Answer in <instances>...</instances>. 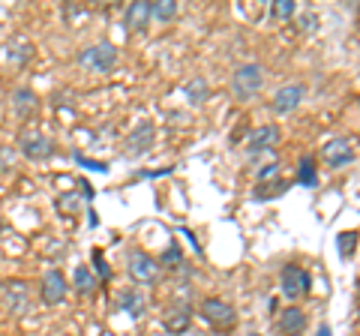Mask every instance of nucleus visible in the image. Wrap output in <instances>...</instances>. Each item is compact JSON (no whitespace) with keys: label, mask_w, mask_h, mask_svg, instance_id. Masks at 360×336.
Returning a JSON list of instances; mask_svg holds the SVG:
<instances>
[{"label":"nucleus","mask_w":360,"mask_h":336,"mask_svg":"<svg viewBox=\"0 0 360 336\" xmlns=\"http://www.w3.org/2000/svg\"><path fill=\"white\" fill-rule=\"evenodd\" d=\"M264 87V66L262 63H240L238 70H234L231 75V93L234 99H240V103H246V99H252L262 93Z\"/></svg>","instance_id":"1"},{"label":"nucleus","mask_w":360,"mask_h":336,"mask_svg":"<svg viewBox=\"0 0 360 336\" xmlns=\"http://www.w3.org/2000/svg\"><path fill=\"white\" fill-rule=\"evenodd\" d=\"M15 148L21 156H27L30 162H45V160H51L54 156V141L45 136V132L39 127H25L18 132V141H15Z\"/></svg>","instance_id":"2"},{"label":"nucleus","mask_w":360,"mask_h":336,"mask_svg":"<svg viewBox=\"0 0 360 336\" xmlns=\"http://www.w3.org/2000/svg\"><path fill=\"white\" fill-rule=\"evenodd\" d=\"M78 63H82L84 70H90V72H96V75H105V72H111L117 66V49L111 46L108 39L94 42V46L78 51Z\"/></svg>","instance_id":"3"},{"label":"nucleus","mask_w":360,"mask_h":336,"mask_svg":"<svg viewBox=\"0 0 360 336\" xmlns=\"http://www.w3.org/2000/svg\"><path fill=\"white\" fill-rule=\"evenodd\" d=\"M160 261L153 259V255H148L144 250H132L127 255V273L132 283H139V285H153L156 279H160Z\"/></svg>","instance_id":"4"},{"label":"nucleus","mask_w":360,"mask_h":336,"mask_svg":"<svg viewBox=\"0 0 360 336\" xmlns=\"http://www.w3.org/2000/svg\"><path fill=\"white\" fill-rule=\"evenodd\" d=\"M309 285H312V276H309L307 267L291 261V264H285L283 271H279V288H283L285 300H300L309 291Z\"/></svg>","instance_id":"5"},{"label":"nucleus","mask_w":360,"mask_h":336,"mask_svg":"<svg viewBox=\"0 0 360 336\" xmlns=\"http://www.w3.org/2000/svg\"><path fill=\"white\" fill-rule=\"evenodd\" d=\"M198 312L207 324H213V328H219V330H231L234 324H238V309L219 297H205L198 304Z\"/></svg>","instance_id":"6"},{"label":"nucleus","mask_w":360,"mask_h":336,"mask_svg":"<svg viewBox=\"0 0 360 336\" xmlns=\"http://www.w3.org/2000/svg\"><path fill=\"white\" fill-rule=\"evenodd\" d=\"M66 295H70V283H66V276L60 271H45L42 279H39V300L45 306H60Z\"/></svg>","instance_id":"7"},{"label":"nucleus","mask_w":360,"mask_h":336,"mask_svg":"<svg viewBox=\"0 0 360 336\" xmlns=\"http://www.w3.org/2000/svg\"><path fill=\"white\" fill-rule=\"evenodd\" d=\"M321 160H324V165H330V168H342L348 162H354V141L348 136H336L330 141H324Z\"/></svg>","instance_id":"8"},{"label":"nucleus","mask_w":360,"mask_h":336,"mask_svg":"<svg viewBox=\"0 0 360 336\" xmlns=\"http://www.w3.org/2000/svg\"><path fill=\"white\" fill-rule=\"evenodd\" d=\"M0 300H4V309L18 316V312H25L27 304H30V285L25 279H13V283H4L0 288Z\"/></svg>","instance_id":"9"},{"label":"nucleus","mask_w":360,"mask_h":336,"mask_svg":"<svg viewBox=\"0 0 360 336\" xmlns=\"http://www.w3.org/2000/svg\"><path fill=\"white\" fill-rule=\"evenodd\" d=\"M153 141H156V127L150 120H141L127 136V144H123V148H127V156H144V153H150Z\"/></svg>","instance_id":"10"},{"label":"nucleus","mask_w":360,"mask_h":336,"mask_svg":"<svg viewBox=\"0 0 360 336\" xmlns=\"http://www.w3.org/2000/svg\"><path fill=\"white\" fill-rule=\"evenodd\" d=\"M303 99H307V87L303 84H283L274 93V99H270V108H274L276 115H288V111H295Z\"/></svg>","instance_id":"11"},{"label":"nucleus","mask_w":360,"mask_h":336,"mask_svg":"<svg viewBox=\"0 0 360 336\" xmlns=\"http://www.w3.org/2000/svg\"><path fill=\"white\" fill-rule=\"evenodd\" d=\"M279 144V127L274 123H262V127H255L250 132V138H246V150L250 153H264V150H274Z\"/></svg>","instance_id":"12"},{"label":"nucleus","mask_w":360,"mask_h":336,"mask_svg":"<svg viewBox=\"0 0 360 336\" xmlns=\"http://www.w3.org/2000/svg\"><path fill=\"white\" fill-rule=\"evenodd\" d=\"M9 105H13V115L21 117V120H27L37 115V108H39V99H37V91H30V87H15L13 96H9Z\"/></svg>","instance_id":"13"},{"label":"nucleus","mask_w":360,"mask_h":336,"mask_svg":"<svg viewBox=\"0 0 360 336\" xmlns=\"http://www.w3.org/2000/svg\"><path fill=\"white\" fill-rule=\"evenodd\" d=\"M189 324H193V309H189L186 304H180V306H172L162 316V328L172 333V336H180V333H186L189 330Z\"/></svg>","instance_id":"14"},{"label":"nucleus","mask_w":360,"mask_h":336,"mask_svg":"<svg viewBox=\"0 0 360 336\" xmlns=\"http://www.w3.org/2000/svg\"><path fill=\"white\" fill-rule=\"evenodd\" d=\"M117 309L129 318H141L144 309H148V300H144V295L139 288H123L117 295Z\"/></svg>","instance_id":"15"},{"label":"nucleus","mask_w":360,"mask_h":336,"mask_svg":"<svg viewBox=\"0 0 360 336\" xmlns=\"http://www.w3.org/2000/svg\"><path fill=\"white\" fill-rule=\"evenodd\" d=\"M150 21V4L148 0H139V4H129L127 13H123V27H127L129 33H141L144 27H148Z\"/></svg>","instance_id":"16"},{"label":"nucleus","mask_w":360,"mask_h":336,"mask_svg":"<svg viewBox=\"0 0 360 336\" xmlns=\"http://www.w3.org/2000/svg\"><path fill=\"white\" fill-rule=\"evenodd\" d=\"M303 324H307L303 309L300 306H288V309H283V316L276 318V330H279V336H297L303 330Z\"/></svg>","instance_id":"17"},{"label":"nucleus","mask_w":360,"mask_h":336,"mask_svg":"<svg viewBox=\"0 0 360 336\" xmlns=\"http://www.w3.org/2000/svg\"><path fill=\"white\" fill-rule=\"evenodd\" d=\"M184 93H186V99H189V105H201L207 99V93H210V84H207V78L205 75H193L189 82L184 84Z\"/></svg>","instance_id":"18"},{"label":"nucleus","mask_w":360,"mask_h":336,"mask_svg":"<svg viewBox=\"0 0 360 336\" xmlns=\"http://www.w3.org/2000/svg\"><path fill=\"white\" fill-rule=\"evenodd\" d=\"M96 283H99V279L94 276V271H90L87 264H78V267H75V273H72V285H75V291H78L82 297L94 295V291H96Z\"/></svg>","instance_id":"19"},{"label":"nucleus","mask_w":360,"mask_h":336,"mask_svg":"<svg viewBox=\"0 0 360 336\" xmlns=\"http://www.w3.org/2000/svg\"><path fill=\"white\" fill-rule=\"evenodd\" d=\"M297 183L300 186H319V172H315V156H300V162H297Z\"/></svg>","instance_id":"20"},{"label":"nucleus","mask_w":360,"mask_h":336,"mask_svg":"<svg viewBox=\"0 0 360 336\" xmlns=\"http://www.w3.org/2000/svg\"><path fill=\"white\" fill-rule=\"evenodd\" d=\"M33 51H37V49H33V42H27V39H13V42H9V60H13L15 66H25L30 58H33Z\"/></svg>","instance_id":"21"},{"label":"nucleus","mask_w":360,"mask_h":336,"mask_svg":"<svg viewBox=\"0 0 360 336\" xmlns=\"http://www.w3.org/2000/svg\"><path fill=\"white\" fill-rule=\"evenodd\" d=\"M357 240H360V234H357V231H340V234H336V252H340V259H342V261L354 255Z\"/></svg>","instance_id":"22"},{"label":"nucleus","mask_w":360,"mask_h":336,"mask_svg":"<svg viewBox=\"0 0 360 336\" xmlns=\"http://www.w3.org/2000/svg\"><path fill=\"white\" fill-rule=\"evenodd\" d=\"M177 13H180L177 0H160V4H150V18H156V21H172Z\"/></svg>","instance_id":"23"},{"label":"nucleus","mask_w":360,"mask_h":336,"mask_svg":"<svg viewBox=\"0 0 360 336\" xmlns=\"http://www.w3.org/2000/svg\"><path fill=\"white\" fill-rule=\"evenodd\" d=\"M156 261H160V267H168V271H177V267L184 264V252H180V243H172V246H168V250H165Z\"/></svg>","instance_id":"24"},{"label":"nucleus","mask_w":360,"mask_h":336,"mask_svg":"<svg viewBox=\"0 0 360 336\" xmlns=\"http://www.w3.org/2000/svg\"><path fill=\"white\" fill-rule=\"evenodd\" d=\"M295 13H297V4H295V0H276V4H270V15L279 18V21L295 18Z\"/></svg>","instance_id":"25"},{"label":"nucleus","mask_w":360,"mask_h":336,"mask_svg":"<svg viewBox=\"0 0 360 336\" xmlns=\"http://www.w3.org/2000/svg\"><path fill=\"white\" fill-rule=\"evenodd\" d=\"M288 189V183H283V181H274V183H262V186H255V201H267V198H276V193H285Z\"/></svg>","instance_id":"26"},{"label":"nucleus","mask_w":360,"mask_h":336,"mask_svg":"<svg viewBox=\"0 0 360 336\" xmlns=\"http://www.w3.org/2000/svg\"><path fill=\"white\" fill-rule=\"evenodd\" d=\"M90 271H94V276L96 279H111V267L105 264V255H103V250H94V267H90Z\"/></svg>","instance_id":"27"},{"label":"nucleus","mask_w":360,"mask_h":336,"mask_svg":"<svg viewBox=\"0 0 360 336\" xmlns=\"http://www.w3.org/2000/svg\"><path fill=\"white\" fill-rule=\"evenodd\" d=\"M72 160L82 165V168H87V172H108V165L103 162V160H90V156H84V153H72Z\"/></svg>","instance_id":"28"},{"label":"nucleus","mask_w":360,"mask_h":336,"mask_svg":"<svg viewBox=\"0 0 360 336\" xmlns=\"http://www.w3.org/2000/svg\"><path fill=\"white\" fill-rule=\"evenodd\" d=\"M295 25H297L300 33H315V30H319V15H315V13H300Z\"/></svg>","instance_id":"29"},{"label":"nucleus","mask_w":360,"mask_h":336,"mask_svg":"<svg viewBox=\"0 0 360 336\" xmlns=\"http://www.w3.org/2000/svg\"><path fill=\"white\" fill-rule=\"evenodd\" d=\"M276 177H279V162H267L264 168H258L255 181H258V186H262V183H274Z\"/></svg>","instance_id":"30"},{"label":"nucleus","mask_w":360,"mask_h":336,"mask_svg":"<svg viewBox=\"0 0 360 336\" xmlns=\"http://www.w3.org/2000/svg\"><path fill=\"white\" fill-rule=\"evenodd\" d=\"M84 205V198L82 195H75V193H66L58 198V210H66V214H72V210H78Z\"/></svg>","instance_id":"31"},{"label":"nucleus","mask_w":360,"mask_h":336,"mask_svg":"<svg viewBox=\"0 0 360 336\" xmlns=\"http://www.w3.org/2000/svg\"><path fill=\"white\" fill-rule=\"evenodd\" d=\"M172 174V168H148V172H139V181H150V177H165Z\"/></svg>","instance_id":"32"},{"label":"nucleus","mask_w":360,"mask_h":336,"mask_svg":"<svg viewBox=\"0 0 360 336\" xmlns=\"http://www.w3.org/2000/svg\"><path fill=\"white\" fill-rule=\"evenodd\" d=\"M82 198L84 201H94V186H90L87 181H82Z\"/></svg>","instance_id":"33"},{"label":"nucleus","mask_w":360,"mask_h":336,"mask_svg":"<svg viewBox=\"0 0 360 336\" xmlns=\"http://www.w3.org/2000/svg\"><path fill=\"white\" fill-rule=\"evenodd\" d=\"M180 234H184V238H186L189 243H193V250H195V252H201V246L195 243V234H193V231H189V228H184V231H180Z\"/></svg>","instance_id":"34"},{"label":"nucleus","mask_w":360,"mask_h":336,"mask_svg":"<svg viewBox=\"0 0 360 336\" xmlns=\"http://www.w3.org/2000/svg\"><path fill=\"white\" fill-rule=\"evenodd\" d=\"M315 336H333V330L328 328V324H321V328H319V330H315Z\"/></svg>","instance_id":"35"},{"label":"nucleus","mask_w":360,"mask_h":336,"mask_svg":"<svg viewBox=\"0 0 360 336\" xmlns=\"http://www.w3.org/2000/svg\"><path fill=\"white\" fill-rule=\"evenodd\" d=\"M0 231H4V219H0Z\"/></svg>","instance_id":"36"},{"label":"nucleus","mask_w":360,"mask_h":336,"mask_svg":"<svg viewBox=\"0 0 360 336\" xmlns=\"http://www.w3.org/2000/svg\"><path fill=\"white\" fill-rule=\"evenodd\" d=\"M357 321H360V309H357Z\"/></svg>","instance_id":"37"}]
</instances>
